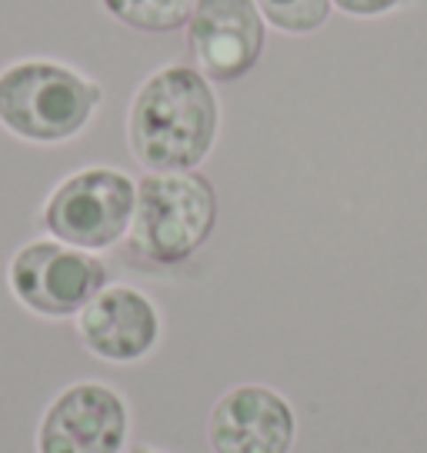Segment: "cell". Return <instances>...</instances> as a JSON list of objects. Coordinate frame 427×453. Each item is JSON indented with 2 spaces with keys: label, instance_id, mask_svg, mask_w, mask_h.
Returning <instances> with one entry per match:
<instances>
[{
  "label": "cell",
  "instance_id": "obj_1",
  "mask_svg": "<svg viewBox=\"0 0 427 453\" xmlns=\"http://www.w3.org/2000/svg\"><path fill=\"white\" fill-rule=\"evenodd\" d=\"M221 130L214 84L187 64L147 73L128 107V147L147 173H184L207 160Z\"/></svg>",
  "mask_w": 427,
  "mask_h": 453
},
{
  "label": "cell",
  "instance_id": "obj_2",
  "mask_svg": "<svg viewBox=\"0 0 427 453\" xmlns=\"http://www.w3.org/2000/svg\"><path fill=\"white\" fill-rule=\"evenodd\" d=\"M104 104V87L58 57H20L0 67V127L34 147L81 137Z\"/></svg>",
  "mask_w": 427,
  "mask_h": 453
},
{
  "label": "cell",
  "instance_id": "obj_3",
  "mask_svg": "<svg viewBox=\"0 0 427 453\" xmlns=\"http://www.w3.org/2000/svg\"><path fill=\"white\" fill-rule=\"evenodd\" d=\"M217 224V194L198 170L147 173L137 180L130 250L157 267H177L198 254Z\"/></svg>",
  "mask_w": 427,
  "mask_h": 453
},
{
  "label": "cell",
  "instance_id": "obj_4",
  "mask_svg": "<svg viewBox=\"0 0 427 453\" xmlns=\"http://www.w3.org/2000/svg\"><path fill=\"white\" fill-rule=\"evenodd\" d=\"M137 184L117 167H81L54 184L41 207L47 237L90 254L111 250L128 237Z\"/></svg>",
  "mask_w": 427,
  "mask_h": 453
},
{
  "label": "cell",
  "instance_id": "obj_5",
  "mask_svg": "<svg viewBox=\"0 0 427 453\" xmlns=\"http://www.w3.org/2000/svg\"><path fill=\"white\" fill-rule=\"evenodd\" d=\"M11 297L43 320H67L107 287V267L97 254L54 237L20 243L7 260Z\"/></svg>",
  "mask_w": 427,
  "mask_h": 453
},
{
  "label": "cell",
  "instance_id": "obj_6",
  "mask_svg": "<svg viewBox=\"0 0 427 453\" xmlns=\"http://www.w3.org/2000/svg\"><path fill=\"white\" fill-rule=\"evenodd\" d=\"M130 407L111 383L64 387L37 424V453H120L128 447Z\"/></svg>",
  "mask_w": 427,
  "mask_h": 453
},
{
  "label": "cell",
  "instance_id": "obj_7",
  "mask_svg": "<svg viewBox=\"0 0 427 453\" xmlns=\"http://www.w3.org/2000/svg\"><path fill=\"white\" fill-rule=\"evenodd\" d=\"M268 41V20L254 0H198L187 20V43L198 71L214 84H230L254 71Z\"/></svg>",
  "mask_w": 427,
  "mask_h": 453
},
{
  "label": "cell",
  "instance_id": "obj_8",
  "mask_svg": "<svg viewBox=\"0 0 427 453\" xmlns=\"http://www.w3.org/2000/svg\"><path fill=\"white\" fill-rule=\"evenodd\" d=\"M164 334L160 307L130 283H107L97 297L77 313V337L87 354L104 364H141Z\"/></svg>",
  "mask_w": 427,
  "mask_h": 453
},
{
  "label": "cell",
  "instance_id": "obj_9",
  "mask_svg": "<svg viewBox=\"0 0 427 453\" xmlns=\"http://www.w3.org/2000/svg\"><path fill=\"white\" fill-rule=\"evenodd\" d=\"M298 417L284 394L264 383H241L214 403L207 440L214 453H291Z\"/></svg>",
  "mask_w": 427,
  "mask_h": 453
},
{
  "label": "cell",
  "instance_id": "obj_10",
  "mask_svg": "<svg viewBox=\"0 0 427 453\" xmlns=\"http://www.w3.org/2000/svg\"><path fill=\"white\" fill-rule=\"evenodd\" d=\"M117 24L141 34H171L190 20L198 0H100Z\"/></svg>",
  "mask_w": 427,
  "mask_h": 453
},
{
  "label": "cell",
  "instance_id": "obj_11",
  "mask_svg": "<svg viewBox=\"0 0 427 453\" xmlns=\"http://www.w3.org/2000/svg\"><path fill=\"white\" fill-rule=\"evenodd\" d=\"M254 4L274 30L298 37L324 27L334 7L330 0H254Z\"/></svg>",
  "mask_w": 427,
  "mask_h": 453
},
{
  "label": "cell",
  "instance_id": "obj_12",
  "mask_svg": "<svg viewBox=\"0 0 427 453\" xmlns=\"http://www.w3.org/2000/svg\"><path fill=\"white\" fill-rule=\"evenodd\" d=\"M330 4L351 17H384L398 11L404 0H330Z\"/></svg>",
  "mask_w": 427,
  "mask_h": 453
},
{
  "label": "cell",
  "instance_id": "obj_13",
  "mask_svg": "<svg viewBox=\"0 0 427 453\" xmlns=\"http://www.w3.org/2000/svg\"><path fill=\"white\" fill-rule=\"evenodd\" d=\"M128 453H164V450H157V447H147V443H137V447H130Z\"/></svg>",
  "mask_w": 427,
  "mask_h": 453
}]
</instances>
